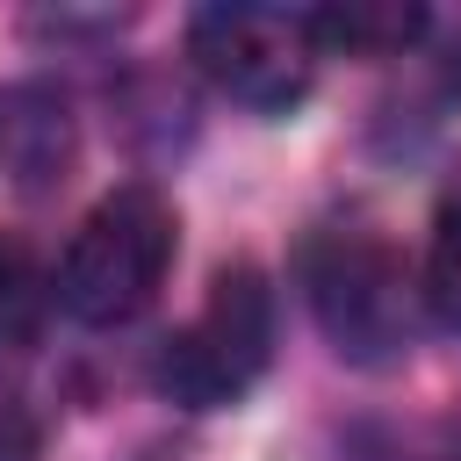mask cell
Masks as SVG:
<instances>
[{"mask_svg": "<svg viewBox=\"0 0 461 461\" xmlns=\"http://www.w3.org/2000/svg\"><path fill=\"white\" fill-rule=\"evenodd\" d=\"M173 252H180L173 202L151 180H122L79 216L50 288L79 324H130L137 310L158 303V288L173 274Z\"/></svg>", "mask_w": 461, "mask_h": 461, "instance_id": "6da1fadb", "label": "cell"}, {"mask_svg": "<svg viewBox=\"0 0 461 461\" xmlns=\"http://www.w3.org/2000/svg\"><path fill=\"white\" fill-rule=\"evenodd\" d=\"M295 281L303 303L317 317V331L331 339V353L375 367L396 360L411 346V303L418 288L403 281V259L382 230L367 223H317L295 252Z\"/></svg>", "mask_w": 461, "mask_h": 461, "instance_id": "7a4b0ae2", "label": "cell"}, {"mask_svg": "<svg viewBox=\"0 0 461 461\" xmlns=\"http://www.w3.org/2000/svg\"><path fill=\"white\" fill-rule=\"evenodd\" d=\"M274 360V281L252 259L216 267L209 303L158 346V396H173L180 411H223L238 396H252V382Z\"/></svg>", "mask_w": 461, "mask_h": 461, "instance_id": "3957f363", "label": "cell"}, {"mask_svg": "<svg viewBox=\"0 0 461 461\" xmlns=\"http://www.w3.org/2000/svg\"><path fill=\"white\" fill-rule=\"evenodd\" d=\"M187 58L238 108L288 115L310 94L324 50H317L303 7H202L187 22Z\"/></svg>", "mask_w": 461, "mask_h": 461, "instance_id": "277c9868", "label": "cell"}, {"mask_svg": "<svg viewBox=\"0 0 461 461\" xmlns=\"http://www.w3.org/2000/svg\"><path fill=\"white\" fill-rule=\"evenodd\" d=\"M79 158V122H72V101L43 79H22L0 94V173L22 187V194H50L65 187Z\"/></svg>", "mask_w": 461, "mask_h": 461, "instance_id": "5b68a950", "label": "cell"}, {"mask_svg": "<svg viewBox=\"0 0 461 461\" xmlns=\"http://www.w3.org/2000/svg\"><path fill=\"white\" fill-rule=\"evenodd\" d=\"M425 7H396V0H346V7H310V36L324 58H403L425 36Z\"/></svg>", "mask_w": 461, "mask_h": 461, "instance_id": "8992f818", "label": "cell"}, {"mask_svg": "<svg viewBox=\"0 0 461 461\" xmlns=\"http://www.w3.org/2000/svg\"><path fill=\"white\" fill-rule=\"evenodd\" d=\"M418 303L447 331H461V180L432 209V238H425V267H418Z\"/></svg>", "mask_w": 461, "mask_h": 461, "instance_id": "52a82bcc", "label": "cell"}, {"mask_svg": "<svg viewBox=\"0 0 461 461\" xmlns=\"http://www.w3.org/2000/svg\"><path fill=\"white\" fill-rule=\"evenodd\" d=\"M36 454H43V418L14 389H0V461H36Z\"/></svg>", "mask_w": 461, "mask_h": 461, "instance_id": "ba28073f", "label": "cell"}, {"mask_svg": "<svg viewBox=\"0 0 461 461\" xmlns=\"http://www.w3.org/2000/svg\"><path fill=\"white\" fill-rule=\"evenodd\" d=\"M454 461H461V454H454Z\"/></svg>", "mask_w": 461, "mask_h": 461, "instance_id": "9c48e42d", "label": "cell"}]
</instances>
